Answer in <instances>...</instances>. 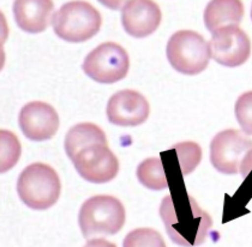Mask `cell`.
<instances>
[{
	"label": "cell",
	"mask_w": 252,
	"mask_h": 247,
	"mask_svg": "<svg viewBox=\"0 0 252 247\" xmlns=\"http://www.w3.org/2000/svg\"><path fill=\"white\" fill-rule=\"evenodd\" d=\"M124 247H166L165 240L158 232L152 228H137L124 239Z\"/></svg>",
	"instance_id": "obj_19"
},
{
	"label": "cell",
	"mask_w": 252,
	"mask_h": 247,
	"mask_svg": "<svg viewBox=\"0 0 252 247\" xmlns=\"http://www.w3.org/2000/svg\"><path fill=\"white\" fill-rule=\"evenodd\" d=\"M107 118L118 126H138L146 123L150 113L147 98L136 90H120L107 103Z\"/></svg>",
	"instance_id": "obj_11"
},
{
	"label": "cell",
	"mask_w": 252,
	"mask_h": 247,
	"mask_svg": "<svg viewBox=\"0 0 252 247\" xmlns=\"http://www.w3.org/2000/svg\"><path fill=\"white\" fill-rule=\"evenodd\" d=\"M251 19H252V6H251Z\"/></svg>",
	"instance_id": "obj_22"
},
{
	"label": "cell",
	"mask_w": 252,
	"mask_h": 247,
	"mask_svg": "<svg viewBox=\"0 0 252 247\" xmlns=\"http://www.w3.org/2000/svg\"><path fill=\"white\" fill-rule=\"evenodd\" d=\"M84 180L93 184H106L119 172V161L108 144H92L84 148L71 160Z\"/></svg>",
	"instance_id": "obj_8"
},
{
	"label": "cell",
	"mask_w": 252,
	"mask_h": 247,
	"mask_svg": "<svg viewBox=\"0 0 252 247\" xmlns=\"http://www.w3.org/2000/svg\"><path fill=\"white\" fill-rule=\"evenodd\" d=\"M124 205L113 196L100 194L87 199L78 215L79 228L86 239L96 235H114L125 223Z\"/></svg>",
	"instance_id": "obj_3"
},
{
	"label": "cell",
	"mask_w": 252,
	"mask_h": 247,
	"mask_svg": "<svg viewBox=\"0 0 252 247\" xmlns=\"http://www.w3.org/2000/svg\"><path fill=\"white\" fill-rule=\"evenodd\" d=\"M100 12L87 1H70L63 5L52 18L57 36L67 42H84L100 31Z\"/></svg>",
	"instance_id": "obj_4"
},
{
	"label": "cell",
	"mask_w": 252,
	"mask_h": 247,
	"mask_svg": "<svg viewBox=\"0 0 252 247\" xmlns=\"http://www.w3.org/2000/svg\"><path fill=\"white\" fill-rule=\"evenodd\" d=\"M172 149L175 150L182 175H188L192 173L202 160L201 147L194 142L177 143L172 147Z\"/></svg>",
	"instance_id": "obj_17"
},
{
	"label": "cell",
	"mask_w": 252,
	"mask_h": 247,
	"mask_svg": "<svg viewBox=\"0 0 252 247\" xmlns=\"http://www.w3.org/2000/svg\"><path fill=\"white\" fill-rule=\"evenodd\" d=\"M82 68L88 77L97 83L113 84L127 75L130 58L118 43L103 42L88 54Z\"/></svg>",
	"instance_id": "obj_6"
},
{
	"label": "cell",
	"mask_w": 252,
	"mask_h": 247,
	"mask_svg": "<svg viewBox=\"0 0 252 247\" xmlns=\"http://www.w3.org/2000/svg\"><path fill=\"white\" fill-rule=\"evenodd\" d=\"M235 117L243 132L252 136V92L244 93L235 103Z\"/></svg>",
	"instance_id": "obj_20"
},
{
	"label": "cell",
	"mask_w": 252,
	"mask_h": 247,
	"mask_svg": "<svg viewBox=\"0 0 252 247\" xmlns=\"http://www.w3.org/2000/svg\"><path fill=\"white\" fill-rule=\"evenodd\" d=\"M92 144H107V137L102 128L92 123L77 124L67 131L65 137V152L70 160Z\"/></svg>",
	"instance_id": "obj_15"
},
{
	"label": "cell",
	"mask_w": 252,
	"mask_h": 247,
	"mask_svg": "<svg viewBox=\"0 0 252 247\" xmlns=\"http://www.w3.org/2000/svg\"><path fill=\"white\" fill-rule=\"evenodd\" d=\"M244 16V5L238 0H214L204 11V23L212 34L227 27H238Z\"/></svg>",
	"instance_id": "obj_14"
},
{
	"label": "cell",
	"mask_w": 252,
	"mask_h": 247,
	"mask_svg": "<svg viewBox=\"0 0 252 247\" xmlns=\"http://www.w3.org/2000/svg\"><path fill=\"white\" fill-rule=\"evenodd\" d=\"M1 137V167L0 171L5 173L17 164L22 153L21 143L17 137L7 130L0 131Z\"/></svg>",
	"instance_id": "obj_18"
},
{
	"label": "cell",
	"mask_w": 252,
	"mask_h": 247,
	"mask_svg": "<svg viewBox=\"0 0 252 247\" xmlns=\"http://www.w3.org/2000/svg\"><path fill=\"white\" fill-rule=\"evenodd\" d=\"M137 179L143 186L153 191H161L168 187V180L160 158L150 157L142 161L137 167Z\"/></svg>",
	"instance_id": "obj_16"
},
{
	"label": "cell",
	"mask_w": 252,
	"mask_h": 247,
	"mask_svg": "<svg viewBox=\"0 0 252 247\" xmlns=\"http://www.w3.org/2000/svg\"><path fill=\"white\" fill-rule=\"evenodd\" d=\"M160 216L168 237L177 245H202L213 226L212 217L186 191L167 194L160 207Z\"/></svg>",
	"instance_id": "obj_1"
},
{
	"label": "cell",
	"mask_w": 252,
	"mask_h": 247,
	"mask_svg": "<svg viewBox=\"0 0 252 247\" xmlns=\"http://www.w3.org/2000/svg\"><path fill=\"white\" fill-rule=\"evenodd\" d=\"M160 7L150 0L126 1L122 7V23L130 36L142 38L156 31L161 23Z\"/></svg>",
	"instance_id": "obj_12"
},
{
	"label": "cell",
	"mask_w": 252,
	"mask_h": 247,
	"mask_svg": "<svg viewBox=\"0 0 252 247\" xmlns=\"http://www.w3.org/2000/svg\"><path fill=\"white\" fill-rule=\"evenodd\" d=\"M84 247H117L114 244L109 243L106 239H92L84 245Z\"/></svg>",
	"instance_id": "obj_21"
},
{
	"label": "cell",
	"mask_w": 252,
	"mask_h": 247,
	"mask_svg": "<svg viewBox=\"0 0 252 247\" xmlns=\"http://www.w3.org/2000/svg\"><path fill=\"white\" fill-rule=\"evenodd\" d=\"M54 10L49 0H17L13 4V16L17 26L30 34L47 29Z\"/></svg>",
	"instance_id": "obj_13"
},
{
	"label": "cell",
	"mask_w": 252,
	"mask_h": 247,
	"mask_svg": "<svg viewBox=\"0 0 252 247\" xmlns=\"http://www.w3.org/2000/svg\"><path fill=\"white\" fill-rule=\"evenodd\" d=\"M210 58L227 67H237L246 62L251 54V41L239 27H227L213 34L208 42Z\"/></svg>",
	"instance_id": "obj_9"
},
{
	"label": "cell",
	"mask_w": 252,
	"mask_h": 247,
	"mask_svg": "<svg viewBox=\"0 0 252 247\" xmlns=\"http://www.w3.org/2000/svg\"><path fill=\"white\" fill-rule=\"evenodd\" d=\"M167 59L178 72L183 75H198L209 64V45L204 37L192 30H179L168 40Z\"/></svg>",
	"instance_id": "obj_5"
},
{
	"label": "cell",
	"mask_w": 252,
	"mask_h": 247,
	"mask_svg": "<svg viewBox=\"0 0 252 247\" xmlns=\"http://www.w3.org/2000/svg\"><path fill=\"white\" fill-rule=\"evenodd\" d=\"M60 191L62 184L58 173L46 163L29 164L18 177V196L30 209H49L58 202Z\"/></svg>",
	"instance_id": "obj_2"
},
{
	"label": "cell",
	"mask_w": 252,
	"mask_h": 247,
	"mask_svg": "<svg viewBox=\"0 0 252 247\" xmlns=\"http://www.w3.org/2000/svg\"><path fill=\"white\" fill-rule=\"evenodd\" d=\"M20 127L27 138L32 142L48 141L58 132L59 115L51 105L40 101L27 103L18 117Z\"/></svg>",
	"instance_id": "obj_10"
},
{
	"label": "cell",
	"mask_w": 252,
	"mask_h": 247,
	"mask_svg": "<svg viewBox=\"0 0 252 247\" xmlns=\"http://www.w3.org/2000/svg\"><path fill=\"white\" fill-rule=\"evenodd\" d=\"M250 150L252 141L238 130L221 131L210 144V161L216 171L223 174H235Z\"/></svg>",
	"instance_id": "obj_7"
}]
</instances>
